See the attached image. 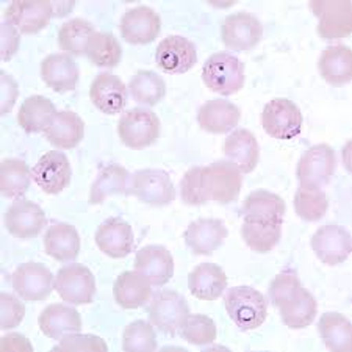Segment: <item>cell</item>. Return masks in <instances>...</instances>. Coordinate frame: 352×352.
<instances>
[{"label":"cell","instance_id":"d4e9b609","mask_svg":"<svg viewBox=\"0 0 352 352\" xmlns=\"http://www.w3.org/2000/svg\"><path fill=\"white\" fill-rule=\"evenodd\" d=\"M224 155L240 169L241 174L252 173L258 164L260 147L257 138L246 129H235L224 141Z\"/></svg>","mask_w":352,"mask_h":352},{"label":"cell","instance_id":"f1b7e54d","mask_svg":"<svg viewBox=\"0 0 352 352\" xmlns=\"http://www.w3.org/2000/svg\"><path fill=\"white\" fill-rule=\"evenodd\" d=\"M44 136L56 149H74L83 140L85 122L77 113L71 110L58 111L44 132Z\"/></svg>","mask_w":352,"mask_h":352},{"label":"cell","instance_id":"8992f818","mask_svg":"<svg viewBox=\"0 0 352 352\" xmlns=\"http://www.w3.org/2000/svg\"><path fill=\"white\" fill-rule=\"evenodd\" d=\"M204 186L210 201L230 204L240 196L243 177L240 169L229 160H218L202 168Z\"/></svg>","mask_w":352,"mask_h":352},{"label":"cell","instance_id":"e0dca14e","mask_svg":"<svg viewBox=\"0 0 352 352\" xmlns=\"http://www.w3.org/2000/svg\"><path fill=\"white\" fill-rule=\"evenodd\" d=\"M119 30L122 38L130 44H149L160 35V14L151 7L140 5L122 16Z\"/></svg>","mask_w":352,"mask_h":352},{"label":"cell","instance_id":"603a6c76","mask_svg":"<svg viewBox=\"0 0 352 352\" xmlns=\"http://www.w3.org/2000/svg\"><path fill=\"white\" fill-rule=\"evenodd\" d=\"M285 212V201L276 192L266 190L252 191L244 199L241 208L244 221L263 224H282Z\"/></svg>","mask_w":352,"mask_h":352},{"label":"cell","instance_id":"9a60e30c","mask_svg":"<svg viewBox=\"0 0 352 352\" xmlns=\"http://www.w3.org/2000/svg\"><path fill=\"white\" fill-rule=\"evenodd\" d=\"M32 177L44 192L60 195L71 184L72 169L69 158L58 151L47 152L35 164Z\"/></svg>","mask_w":352,"mask_h":352},{"label":"cell","instance_id":"d6a6232c","mask_svg":"<svg viewBox=\"0 0 352 352\" xmlns=\"http://www.w3.org/2000/svg\"><path fill=\"white\" fill-rule=\"evenodd\" d=\"M283 324L289 329H305L315 321L318 302L309 289L300 287L292 298L279 305Z\"/></svg>","mask_w":352,"mask_h":352},{"label":"cell","instance_id":"30bf717a","mask_svg":"<svg viewBox=\"0 0 352 352\" xmlns=\"http://www.w3.org/2000/svg\"><path fill=\"white\" fill-rule=\"evenodd\" d=\"M221 38L227 49L246 52L254 49L263 38V25L254 14L248 11H238L224 19L221 27Z\"/></svg>","mask_w":352,"mask_h":352},{"label":"cell","instance_id":"ba28073f","mask_svg":"<svg viewBox=\"0 0 352 352\" xmlns=\"http://www.w3.org/2000/svg\"><path fill=\"white\" fill-rule=\"evenodd\" d=\"M54 288L65 302L72 305H87L94 298L96 280L93 272L87 266L71 263L56 272Z\"/></svg>","mask_w":352,"mask_h":352},{"label":"cell","instance_id":"c3c4849f","mask_svg":"<svg viewBox=\"0 0 352 352\" xmlns=\"http://www.w3.org/2000/svg\"><path fill=\"white\" fill-rule=\"evenodd\" d=\"M55 351H100L107 352L109 346L98 335L89 333H69L60 340V343L54 348Z\"/></svg>","mask_w":352,"mask_h":352},{"label":"cell","instance_id":"4316f807","mask_svg":"<svg viewBox=\"0 0 352 352\" xmlns=\"http://www.w3.org/2000/svg\"><path fill=\"white\" fill-rule=\"evenodd\" d=\"M152 283L138 271H126L115 282L113 294L122 309L133 310L146 305L152 299Z\"/></svg>","mask_w":352,"mask_h":352},{"label":"cell","instance_id":"7a4b0ae2","mask_svg":"<svg viewBox=\"0 0 352 352\" xmlns=\"http://www.w3.org/2000/svg\"><path fill=\"white\" fill-rule=\"evenodd\" d=\"M202 80L213 93L236 94L244 87V63L229 52L214 54L204 65Z\"/></svg>","mask_w":352,"mask_h":352},{"label":"cell","instance_id":"3957f363","mask_svg":"<svg viewBox=\"0 0 352 352\" xmlns=\"http://www.w3.org/2000/svg\"><path fill=\"white\" fill-rule=\"evenodd\" d=\"M127 195L152 207H164L174 202L175 186L162 169H141L130 177Z\"/></svg>","mask_w":352,"mask_h":352},{"label":"cell","instance_id":"8d00e7d4","mask_svg":"<svg viewBox=\"0 0 352 352\" xmlns=\"http://www.w3.org/2000/svg\"><path fill=\"white\" fill-rule=\"evenodd\" d=\"M32 173L24 160L5 158L0 163V192L5 197L18 199L30 188Z\"/></svg>","mask_w":352,"mask_h":352},{"label":"cell","instance_id":"e575fe53","mask_svg":"<svg viewBox=\"0 0 352 352\" xmlns=\"http://www.w3.org/2000/svg\"><path fill=\"white\" fill-rule=\"evenodd\" d=\"M129 179L130 175L127 173V169L121 166V164L111 163L104 169H100L94 184L91 185L89 204L98 206V204H104L107 199L111 196L127 192Z\"/></svg>","mask_w":352,"mask_h":352},{"label":"cell","instance_id":"52a82bcc","mask_svg":"<svg viewBox=\"0 0 352 352\" xmlns=\"http://www.w3.org/2000/svg\"><path fill=\"white\" fill-rule=\"evenodd\" d=\"M337 168V155L329 144L311 146L299 158L296 177L300 186L322 188L331 182Z\"/></svg>","mask_w":352,"mask_h":352},{"label":"cell","instance_id":"9c48e42d","mask_svg":"<svg viewBox=\"0 0 352 352\" xmlns=\"http://www.w3.org/2000/svg\"><path fill=\"white\" fill-rule=\"evenodd\" d=\"M190 315V307L182 294L164 289L152 298L149 307V320L152 326L166 335L179 333L182 324Z\"/></svg>","mask_w":352,"mask_h":352},{"label":"cell","instance_id":"d590c367","mask_svg":"<svg viewBox=\"0 0 352 352\" xmlns=\"http://www.w3.org/2000/svg\"><path fill=\"white\" fill-rule=\"evenodd\" d=\"M318 331L322 343L331 351H349L352 342L351 321L337 311H327L320 318Z\"/></svg>","mask_w":352,"mask_h":352},{"label":"cell","instance_id":"5b68a950","mask_svg":"<svg viewBox=\"0 0 352 352\" xmlns=\"http://www.w3.org/2000/svg\"><path fill=\"white\" fill-rule=\"evenodd\" d=\"M265 132L276 140H293L302 132L304 118L299 107L289 99L277 98L265 105L262 113Z\"/></svg>","mask_w":352,"mask_h":352},{"label":"cell","instance_id":"7dc6e473","mask_svg":"<svg viewBox=\"0 0 352 352\" xmlns=\"http://www.w3.org/2000/svg\"><path fill=\"white\" fill-rule=\"evenodd\" d=\"M25 316V305L10 293L0 294V327L3 331L18 327Z\"/></svg>","mask_w":352,"mask_h":352},{"label":"cell","instance_id":"836d02e7","mask_svg":"<svg viewBox=\"0 0 352 352\" xmlns=\"http://www.w3.org/2000/svg\"><path fill=\"white\" fill-rule=\"evenodd\" d=\"M55 105L44 96H30L21 105L18 113L19 126L27 133L45 132L56 116Z\"/></svg>","mask_w":352,"mask_h":352},{"label":"cell","instance_id":"ac0fdd59","mask_svg":"<svg viewBox=\"0 0 352 352\" xmlns=\"http://www.w3.org/2000/svg\"><path fill=\"white\" fill-rule=\"evenodd\" d=\"M155 63L166 74H185L197 63L195 44L185 36L173 35L158 44Z\"/></svg>","mask_w":352,"mask_h":352},{"label":"cell","instance_id":"60d3db41","mask_svg":"<svg viewBox=\"0 0 352 352\" xmlns=\"http://www.w3.org/2000/svg\"><path fill=\"white\" fill-rule=\"evenodd\" d=\"M293 206L300 219L314 223L327 213L329 199L324 190L316 188V186H299L294 195Z\"/></svg>","mask_w":352,"mask_h":352},{"label":"cell","instance_id":"7c38bea8","mask_svg":"<svg viewBox=\"0 0 352 352\" xmlns=\"http://www.w3.org/2000/svg\"><path fill=\"white\" fill-rule=\"evenodd\" d=\"M54 14V3L47 0H18L5 10V22L24 35H35L49 25Z\"/></svg>","mask_w":352,"mask_h":352},{"label":"cell","instance_id":"7bdbcfd3","mask_svg":"<svg viewBox=\"0 0 352 352\" xmlns=\"http://www.w3.org/2000/svg\"><path fill=\"white\" fill-rule=\"evenodd\" d=\"M157 333L152 322L147 321H133L124 329L122 333V349L127 352H149L155 351Z\"/></svg>","mask_w":352,"mask_h":352},{"label":"cell","instance_id":"816d5d0a","mask_svg":"<svg viewBox=\"0 0 352 352\" xmlns=\"http://www.w3.org/2000/svg\"><path fill=\"white\" fill-rule=\"evenodd\" d=\"M2 349L3 351H13V349H18V351H33V346L30 344V342L24 337V335L21 333H8L5 335L2 338Z\"/></svg>","mask_w":352,"mask_h":352},{"label":"cell","instance_id":"4fadbf2b","mask_svg":"<svg viewBox=\"0 0 352 352\" xmlns=\"http://www.w3.org/2000/svg\"><path fill=\"white\" fill-rule=\"evenodd\" d=\"M310 8L318 18V35L324 39H342L352 32V7L351 2H310Z\"/></svg>","mask_w":352,"mask_h":352},{"label":"cell","instance_id":"484cf974","mask_svg":"<svg viewBox=\"0 0 352 352\" xmlns=\"http://www.w3.org/2000/svg\"><path fill=\"white\" fill-rule=\"evenodd\" d=\"M38 324L45 337L60 342L66 335L82 331V316L69 305L52 304L39 315Z\"/></svg>","mask_w":352,"mask_h":352},{"label":"cell","instance_id":"4dcf8cb0","mask_svg":"<svg viewBox=\"0 0 352 352\" xmlns=\"http://www.w3.org/2000/svg\"><path fill=\"white\" fill-rule=\"evenodd\" d=\"M321 77L333 87H343L352 78V52L348 45H331L318 60Z\"/></svg>","mask_w":352,"mask_h":352},{"label":"cell","instance_id":"7402d4cb","mask_svg":"<svg viewBox=\"0 0 352 352\" xmlns=\"http://www.w3.org/2000/svg\"><path fill=\"white\" fill-rule=\"evenodd\" d=\"M227 235L229 232L223 221L202 218L192 221L185 230L184 238L195 255H212L224 243Z\"/></svg>","mask_w":352,"mask_h":352},{"label":"cell","instance_id":"1f68e13d","mask_svg":"<svg viewBox=\"0 0 352 352\" xmlns=\"http://www.w3.org/2000/svg\"><path fill=\"white\" fill-rule=\"evenodd\" d=\"M188 288L191 294L202 300H214L227 288V276L221 266L214 263L197 265L190 272Z\"/></svg>","mask_w":352,"mask_h":352},{"label":"cell","instance_id":"cb8c5ba5","mask_svg":"<svg viewBox=\"0 0 352 352\" xmlns=\"http://www.w3.org/2000/svg\"><path fill=\"white\" fill-rule=\"evenodd\" d=\"M41 77L56 93H69L77 88L80 71L71 55L52 54L43 60Z\"/></svg>","mask_w":352,"mask_h":352},{"label":"cell","instance_id":"5bb4252c","mask_svg":"<svg viewBox=\"0 0 352 352\" xmlns=\"http://www.w3.org/2000/svg\"><path fill=\"white\" fill-rule=\"evenodd\" d=\"M311 249L327 266H337L348 260L352 252V238L342 226H322L311 236Z\"/></svg>","mask_w":352,"mask_h":352},{"label":"cell","instance_id":"ab89813d","mask_svg":"<svg viewBox=\"0 0 352 352\" xmlns=\"http://www.w3.org/2000/svg\"><path fill=\"white\" fill-rule=\"evenodd\" d=\"M94 25L89 21L76 18L65 22L58 30V44L67 55L80 56L87 52L89 38L94 33Z\"/></svg>","mask_w":352,"mask_h":352},{"label":"cell","instance_id":"f6af8a7d","mask_svg":"<svg viewBox=\"0 0 352 352\" xmlns=\"http://www.w3.org/2000/svg\"><path fill=\"white\" fill-rule=\"evenodd\" d=\"M180 196L186 206H204L208 202L202 179V166L191 168L180 182Z\"/></svg>","mask_w":352,"mask_h":352},{"label":"cell","instance_id":"f546056e","mask_svg":"<svg viewBox=\"0 0 352 352\" xmlns=\"http://www.w3.org/2000/svg\"><path fill=\"white\" fill-rule=\"evenodd\" d=\"M44 251L58 262H71L80 252V235L71 224H52L44 235Z\"/></svg>","mask_w":352,"mask_h":352},{"label":"cell","instance_id":"681fc988","mask_svg":"<svg viewBox=\"0 0 352 352\" xmlns=\"http://www.w3.org/2000/svg\"><path fill=\"white\" fill-rule=\"evenodd\" d=\"M19 87L10 74H0V115H8L18 100Z\"/></svg>","mask_w":352,"mask_h":352},{"label":"cell","instance_id":"f35d334b","mask_svg":"<svg viewBox=\"0 0 352 352\" xmlns=\"http://www.w3.org/2000/svg\"><path fill=\"white\" fill-rule=\"evenodd\" d=\"M87 56L98 67H115L122 58V47L111 33L94 32L87 45Z\"/></svg>","mask_w":352,"mask_h":352},{"label":"cell","instance_id":"ffe728a7","mask_svg":"<svg viewBox=\"0 0 352 352\" xmlns=\"http://www.w3.org/2000/svg\"><path fill=\"white\" fill-rule=\"evenodd\" d=\"M127 87L118 76L99 74L91 83V102L105 115H119L127 105Z\"/></svg>","mask_w":352,"mask_h":352},{"label":"cell","instance_id":"44dd1931","mask_svg":"<svg viewBox=\"0 0 352 352\" xmlns=\"http://www.w3.org/2000/svg\"><path fill=\"white\" fill-rule=\"evenodd\" d=\"M135 270L144 274L154 287H163L174 274V258L164 246L149 244L136 252Z\"/></svg>","mask_w":352,"mask_h":352},{"label":"cell","instance_id":"74e56055","mask_svg":"<svg viewBox=\"0 0 352 352\" xmlns=\"http://www.w3.org/2000/svg\"><path fill=\"white\" fill-rule=\"evenodd\" d=\"M129 91L138 104L154 107L166 96V83L160 74L154 71H140L130 78Z\"/></svg>","mask_w":352,"mask_h":352},{"label":"cell","instance_id":"b9f144b4","mask_svg":"<svg viewBox=\"0 0 352 352\" xmlns=\"http://www.w3.org/2000/svg\"><path fill=\"white\" fill-rule=\"evenodd\" d=\"M241 236L244 243L254 252L266 254L272 251L282 236V224H263L244 221L241 227Z\"/></svg>","mask_w":352,"mask_h":352},{"label":"cell","instance_id":"277c9868","mask_svg":"<svg viewBox=\"0 0 352 352\" xmlns=\"http://www.w3.org/2000/svg\"><path fill=\"white\" fill-rule=\"evenodd\" d=\"M118 135L130 149H146L160 136V119L151 110L132 109L119 119Z\"/></svg>","mask_w":352,"mask_h":352},{"label":"cell","instance_id":"f907efd6","mask_svg":"<svg viewBox=\"0 0 352 352\" xmlns=\"http://www.w3.org/2000/svg\"><path fill=\"white\" fill-rule=\"evenodd\" d=\"M0 32H2V43H0V45H2V52H0V56H2L3 61H8L18 54L21 32L16 27L8 24V22H3L2 30Z\"/></svg>","mask_w":352,"mask_h":352},{"label":"cell","instance_id":"2e32d148","mask_svg":"<svg viewBox=\"0 0 352 352\" xmlns=\"http://www.w3.org/2000/svg\"><path fill=\"white\" fill-rule=\"evenodd\" d=\"M45 223L47 218L44 210L27 199H18L5 212V227L19 240H32L38 236L45 227Z\"/></svg>","mask_w":352,"mask_h":352},{"label":"cell","instance_id":"8fae6325","mask_svg":"<svg viewBox=\"0 0 352 352\" xmlns=\"http://www.w3.org/2000/svg\"><path fill=\"white\" fill-rule=\"evenodd\" d=\"M55 277L47 266L36 262L19 265L13 272V288L27 302L45 300L52 293Z\"/></svg>","mask_w":352,"mask_h":352},{"label":"cell","instance_id":"bcb514c9","mask_svg":"<svg viewBox=\"0 0 352 352\" xmlns=\"http://www.w3.org/2000/svg\"><path fill=\"white\" fill-rule=\"evenodd\" d=\"M302 287L298 274L294 271H282L272 279L270 285V300L272 305L279 307L282 302L293 296L298 289Z\"/></svg>","mask_w":352,"mask_h":352},{"label":"cell","instance_id":"83f0119b","mask_svg":"<svg viewBox=\"0 0 352 352\" xmlns=\"http://www.w3.org/2000/svg\"><path fill=\"white\" fill-rule=\"evenodd\" d=\"M241 111L226 99H213L204 104L197 113V122L210 133H227L240 122Z\"/></svg>","mask_w":352,"mask_h":352},{"label":"cell","instance_id":"ee69618b","mask_svg":"<svg viewBox=\"0 0 352 352\" xmlns=\"http://www.w3.org/2000/svg\"><path fill=\"white\" fill-rule=\"evenodd\" d=\"M180 337L191 344L204 346L217 340V324L207 315H188L180 327Z\"/></svg>","mask_w":352,"mask_h":352},{"label":"cell","instance_id":"d6986e66","mask_svg":"<svg viewBox=\"0 0 352 352\" xmlns=\"http://www.w3.org/2000/svg\"><path fill=\"white\" fill-rule=\"evenodd\" d=\"M96 244L111 258H124L133 251V230L121 218H109L96 230Z\"/></svg>","mask_w":352,"mask_h":352},{"label":"cell","instance_id":"6da1fadb","mask_svg":"<svg viewBox=\"0 0 352 352\" xmlns=\"http://www.w3.org/2000/svg\"><path fill=\"white\" fill-rule=\"evenodd\" d=\"M226 310L240 331H254L268 316V299L258 289L240 285L227 289Z\"/></svg>","mask_w":352,"mask_h":352}]
</instances>
